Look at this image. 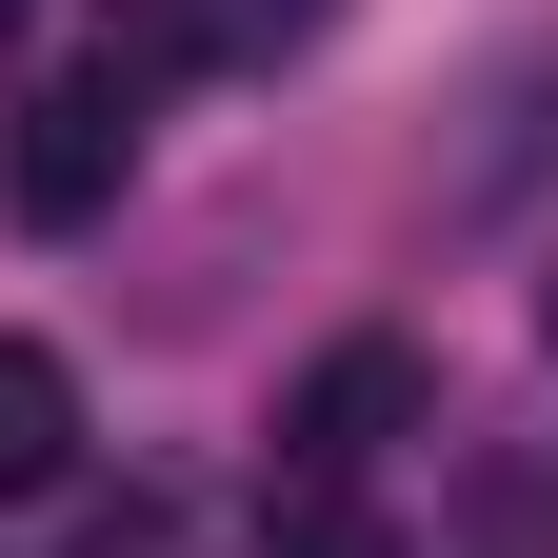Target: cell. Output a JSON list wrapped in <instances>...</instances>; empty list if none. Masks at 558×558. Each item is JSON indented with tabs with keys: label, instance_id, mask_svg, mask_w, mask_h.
I'll list each match as a JSON object with an SVG mask.
<instances>
[{
	"label": "cell",
	"instance_id": "4",
	"mask_svg": "<svg viewBox=\"0 0 558 558\" xmlns=\"http://www.w3.org/2000/svg\"><path fill=\"white\" fill-rule=\"evenodd\" d=\"M259 558H399V519L360 499V478H279V519H259Z\"/></svg>",
	"mask_w": 558,
	"mask_h": 558
},
{
	"label": "cell",
	"instance_id": "1",
	"mask_svg": "<svg viewBox=\"0 0 558 558\" xmlns=\"http://www.w3.org/2000/svg\"><path fill=\"white\" fill-rule=\"evenodd\" d=\"M0 180H21V220H40V240H81L100 199L140 180V100H120V81H40L21 140H0Z\"/></svg>",
	"mask_w": 558,
	"mask_h": 558
},
{
	"label": "cell",
	"instance_id": "2",
	"mask_svg": "<svg viewBox=\"0 0 558 558\" xmlns=\"http://www.w3.org/2000/svg\"><path fill=\"white\" fill-rule=\"evenodd\" d=\"M399 418H418V339H339V360L279 399V478H360Z\"/></svg>",
	"mask_w": 558,
	"mask_h": 558
},
{
	"label": "cell",
	"instance_id": "3",
	"mask_svg": "<svg viewBox=\"0 0 558 558\" xmlns=\"http://www.w3.org/2000/svg\"><path fill=\"white\" fill-rule=\"evenodd\" d=\"M60 478H81V360L0 339V499H60Z\"/></svg>",
	"mask_w": 558,
	"mask_h": 558
},
{
	"label": "cell",
	"instance_id": "5",
	"mask_svg": "<svg viewBox=\"0 0 558 558\" xmlns=\"http://www.w3.org/2000/svg\"><path fill=\"white\" fill-rule=\"evenodd\" d=\"M100 558H199V519H180V499H120V519H100Z\"/></svg>",
	"mask_w": 558,
	"mask_h": 558
}]
</instances>
